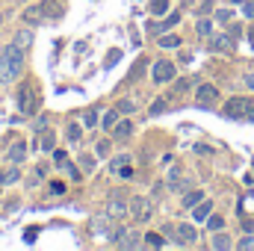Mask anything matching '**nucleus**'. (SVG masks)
I'll use <instances>...</instances> for the list:
<instances>
[{"mask_svg": "<svg viewBox=\"0 0 254 251\" xmlns=\"http://www.w3.org/2000/svg\"><path fill=\"white\" fill-rule=\"evenodd\" d=\"M151 77H154V83H172L175 77H178V68H175V63H169V60H157L154 63V68H151Z\"/></svg>", "mask_w": 254, "mask_h": 251, "instance_id": "7ed1b4c3", "label": "nucleus"}, {"mask_svg": "<svg viewBox=\"0 0 254 251\" xmlns=\"http://www.w3.org/2000/svg\"><path fill=\"white\" fill-rule=\"evenodd\" d=\"M198 201H204V192H201V189H192V192L184 195V207H187V210H192Z\"/></svg>", "mask_w": 254, "mask_h": 251, "instance_id": "412c9836", "label": "nucleus"}, {"mask_svg": "<svg viewBox=\"0 0 254 251\" xmlns=\"http://www.w3.org/2000/svg\"><path fill=\"white\" fill-rule=\"evenodd\" d=\"M178 21H181V15H178V12H169V15H166V18H163L160 24H151L148 30H151L154 36H163V33H169V30H172V27H175Z\"/></svg>", "mask_w": 254, "mask_h": 251, "instance_id": "1a4fd4ad", "label": "nucleus"}, {"mask_svg": "<svg viewBox=\"0 0 254 251\" xmlns=\"http://www.w3.org/2000/svg\"><path fill=\"white\" fill-rule=\"evenodd\" d=\"M127 213H130V207H127L122 198H110V204H107V216H110L113 222H122Z\"/></svg>", "mask_w": 254, "mask_h": 251, "instance_id": "6e6552de", "label": "nucleus"}, {"mask_svg": "<svg viewBox=\"0 0 254 251\" xmlns=\"http://www.w3.org/2000/svg\"><path fill=\"white\" fill-rule=\"evenodd\" d=\"M0 21H3V18H0Z\"/></svg>", "mask_w": 254, "mask_h": 251, "instance_id": "5fc2aeb1", "label": "nucleus"}, {"mask_svg": "<svg viewBox=\"0 0 254 251\" xmlns=\"http://www.w3.org/2000/svg\"><path fill=\"white\" fill-rule=\"evenodd\" d=\"M54 160H57V163L63 166L65 160H68V154H65V151H54Z\"/></svg>", "mask_w": 254, "mask_h": 251, "instance_id": "a18cd8bd", "label": "nucleus"}, {"mask_svg": "<svg viewBox=\"0 0 254 251\" xmlns=\"http://www.w3.org/2000/svg\"><path fill=\"white\" fill-rule=\"evenodd\" d=\"M249 36H252V42H254V27H252V33H249Z\"/></svg>", "mask_w": 254, "mask_h": 251, "instance_id": "603ef678", "label": "nucleus"}, {"mask_svg": "<svg viewBox=\"0 0 254 251\" xmlns=\"http://www.w3.org/2000/svg\"><path fill=\"white\" fill-rule=\"evenodd\" d=\"M130 216H133L139 225H145V222L154 216V204H151L148 198H133V201H130Z\"/></svg>", "mask_w": 254, "mask_h": 251, "instance_id": "20e7f679", "label": "nucleus"}, {"mask_svg": "<svg viewBox=\"0 0 254 251\" xmlns=\"http://www.w3.org/2000/svg\"><path fill=\"white\" fill-rule=\"evenodd\" d=\"M80 133H83L80 125H68V139H71V142H80Z\"/></svg>", "mask_w": 254, "mask_h": 251, "instance_id": "4c0bfd02", "label": "nucleus"}, {"mask_svg": "<svg viewBox=\"0 0 254 251\" xmlns=\"http://www.w3.org/2000/svg\"><path fill=\"white\" fill-rule=\"evenodd\" d=\"M63 192H65L63 181H51V195H63Z\"/></svg>", "mask_w": 254, "mask_h": 251, "instance_id": "58836bf2", "label": "nucleus"}, {"mask_svg": "<svg viewBox=\"0 0 254 251\" xmlns=\"http://www.w3.org/2000/svg\"><path fill=\"white\" fill-rule=\"evenodd\" d=\"M240 249H243V251L254 249V237H243V240H240Z\"/></svg>", "mask_w": 254, "mask_h": 251, "instance_id": "79ce46f5", "label": "nucleus"}, {"mask_svg": "<svg viewBox=\"0 0 254 251\" xmlns=\"http://www.w3.org/2000/svg\"><path fill=\"white\" fill-rule=\"evenodd\" d=\"M160 48H166V51H172V48H181V39L178 36H160Z\"/></svg>", "mask_w": 254, "mask_h": 251, "instance_id": "a878e982", "label": "nucleus"}, {"mask_svg": "<svg viewBox=\"0 0 254 251\" xmlns=\"http://www.w3.org/2000/svg\"><path fill=\"white\" fill-rule=\"evenodd\" d=\"M139 243H142V237L136 234V231H127V237H125V243L119 246V249H139Z\"/></svg>", "mask_w": 254, "mask_h": 251, "instance_id": "b1692460", "label": "nucleus"}, {"mask_svg": "<svg viewBox=\"0 0 254 251\" xmlns=\"http://www.w3.org/2000/svg\"><path fill=\"white\" fill-rule=\"evenodd\" d=\"M213 249H219V251H225V249H231V240L222 234V231H216V237H213Z\"/></svg>", "mask_w": 254, "mask_h": 251, "instance_id": "bb28decb", "label": "nucleus"}, {"mask_svg": "<svg viewBox=\"0 0 254 251\" xmlns=\"http://www.w3.org/2000/svg\"><path fill=\"white\" fill-rule=\"evenodd\" d=\"M237 48V42H234V36L228 33H219V36H210V51H216V54H231Z\"/></svg>", "mask_w": 254, "mask_h": 251, "instance_id": "423d86ee", "label": "nucleus"}, {"mask_svg": "<svg viewBox=\"0 0 254 251\" xmlns=\"http://www.w3.org/2000/svg\"><path fill=\"white\" fill-rule=\"evenodd\" d=\"M15 45H18L21 51L30 48V45H33V33H30V30H18V33H15Z\"/></svg>", "mask_w": 254, "mask_h": 251, "instance_id": "aec40b11", "label": "nucleus"}, {"mask_svg": "<svg viewBox=\"0 0 254 251\" xmlns=\"http://www.w3.org/2000/svg\"><path fill=\"white\" fill-rule=\"evenodd\" d=\"M119 60H122V51H113V54H110V60H107V65L119 63Z\"/></svg>", "mask_w": 254, "mask_h": 251, "instance_id": "de8ad7c7", "label": "nucleus"}, {"mask_svg": "<svg viewBox=\"0 0 254 251\" xmlns=\"http://www.w3.org/2000/svg\"><path fill=\"white\" fill-rule=\"evenodd\" d=\"M151 15H154V18L169 15V0H151Z\"/></svg>", "mask_w": 254, "mask_h": 251, "instance_id": "4be33fe9", "label": "nucleus"}, {"mask_svg": "<svg viewBox=\"0 0 254 251\" xmlns=\"http://www.w3.org/2000/svg\"><path fill=\"white\" fill-rule=\"evenodd\" d=\"M98 154L104 157V154H110V139H104V142H98Z\"/></svg>", "mask_w": 254, "mask_h": 251, "instance_id": "37998d69", "label": "nucleus"}, {"mask_svg": "<svg viewBox=\"0 0 254 251\" xmlns=\"http://www.w3.org/2000/svg\"><path fill=\"white\" fill-rule=\"evenodd\" d=\"M18 110H21V113H33V110H36V98H33L30 83H24V86L18 89Z\"/></svg>", "mask_w": 254, "mask_h": 251, "instance_id": "0eeeda50", "label": "nucleus"}, {"mask_svg": "<svg viewBox=\"0 0 254 251\" xmlns=\"http://www.w3.org/2000/svg\"><path fill=\"white\" fill-rule=\"evenodd\" d=\"M63 169L68 172V178H71V181H80V178H83V175H80V169H77L74 163H68V160L63 163Z\"/></svg>", "mask_w": 254, "mask_h": 251, "instance_id": "72a5a7b5", "label": "nucleus"}, {"mask_svg": "<svg viewBox=\"0 0 254 251\" xmlns=\"http://www.w3.org/2000/svg\"><path fill=\"white\" fill-rule=\"evenodd\" d=\"M246 89H254V71L246 74Z\"/></svg>", "mask_w": 254, "mask_h": 251, "instance_id": "09e8293b", "label": "nucleus"}, {"mask_svg": "<svg viewBox=\"0 0 254 251\" xmlns=\"http://www.w3.org/2000/svg\"><path fill=\"white\" fill-rule=\"evenodd\" d=\"M42 9H45V15H51V18H60V15H63V3H60V0L42 3Z\"/></svg>", "mask_w": 254, "mask_h": 251, "instance_id": "5701e85b", "label": "nucleus"}, {"mask_svg": "<svg viewBox=\"0 0 254 251\" xmlns=\"http://www.w3.org/2000/svg\"><path fill=\"white\" fill-rule=\"evenodd\" d=\"M83 125H86V127H95V125H98V113H95V110H89V113L83 116Z\"/></svg>", "mask_w": 254, "mask_h": 251, "instance_id": "e433bc0d", "label": "nucleus"}, {"mask_svg": "<svg viewBox=\"0 0 254 251\" xmlns=\"http://www.w3.org/2000/svg\"><path fill=\"white\" fill-rule=\"evenodd\" d=\"M145 243H148L151 249H163V246H166V240H163L160 234H145Z\"/></svg>", "mask_w": 254, "mask_h": 251, "instance_id": "7c9ffc66", "label": "nucleus"}, {"mask_svg": "<svg viewBox=\"0 0 254 251\" xmlns=\"http://www.w3.org/2000/svg\"><path fill=\"white\" fill-rule=\"evenodd\" d=\"M246 122H254V104H252V110H249V116H246Z\"/></svg>", "mask_w": 254, "mask_h": 251, "instance_id": "3c124183", "label": "nucleus"}, {"mask_svg": "<svg viewBox=\"0 0 254 251\" xmlns=\"http://www.w3.org/2000/svg\"><path fill=\"white\" fill-rule=\"evenodd\" d=\"M24 71V54L18 45L0 48V83H15Z\"/></svg>", "mask_w": 254, "mask_h": 251, "instance_id": "f257e3e1", "label": "nucleus"}, {"mask_svg": "<svg viewBox=\"0 0 254 251\" xmlns=\"http://www.w3.org/2000/svg\"><path fill=\"white\" fill-rule=\"evenodd\" d=\"M166 187L175 189V192H181V189H184V172H181L178 166H172V169H169V181H166Z\"/></svg>", "mask_w": 254, "mask_h": 251, "instance_id": "dca6fc26", "label": "nucleus"}, {"mask_svg": "<svg viewBox=\"0 0 254 251\" xmlns=\"http://www.w3.org/2000/svg\"><path fill=\"white\" fill-rule=\"evenodd\" d=\"M39 148H42V151H48V154L54 151V133H51V130H45V136H42V142H39Z\"/></svg>", "mask_w": 254, "mask_h": 251, "instance_id": "c85d7f7f", "label": "nucleus"}, {"mask_svg": "<svg viewBox=\"0 0 254 251\" xmlns=\"http://www.w3.org/2000/svg\"><path fill=\"white\" fill-rule=\"evenodd\" d=\"M210 213H213V201H207V198H204V201H198V204L192 207V219H195V222H207V216H210Z\"/></svg>", "mask_w": 254, "mask_h": 251, "instance_id": "4468645a", "label": "nucleus"}, {"mask_svg": "<svg viewBox=\"0 0 254 251\" xmlns=\"http://www.w3.org/2000/svg\"><path fill=\"white\" fill-rule=\"evenodd\" d=\"M216 21H231V12H228V9H219V12H216Z\"/></svg>", "mask_w": 254, "mask_h": 251, "instance_id": "c03bdc74", "label": "nucleus"}, {"mask_svg": "<svg viewBox=\"0 0 254 251\" xmlns=\"http://www.w3.org/2000/svg\"><path fill=\"white\" fill-rule=\"evenodd\" d=\"M18 178H21V166H18V163H12L6 172H0V187H9V184H15Z\"/></svg>", "mask_w": 254, "mask_h": 251, "instance_id": "f3484780", "label": "nucleus"}, {"mask_svg": "<svg viewBox=\"0 0 254 251\" xmlns=\"http://www.w3.org/2000/svg\"><path fill=\"white\" fill-rule=\"evenodd\" d=\"M110 133H113L116 139H127V136L133 133V122H130V119H119V122L113 125V130H110Z\"/></svg>", "mask_w": 254, "mask_h": 251, "instance_id": "2eb2a0df", "label": "nucleus"}, {"mask_svg": "<svg viewBox=\"0 0 254 251\" xmlns=\"http://www.w3.org/2000/svg\"><path fill=\"white\" fill-rule=\"evenodd\" d=\"M216 101H219V89L213 83H201L198 92H195V104L198 107H213Z\"/></svg>", "mask_w": 254, "mask_h": 251, "instance_id": "39448f33", "label": "nucleus"}, {"mask_svg": "<svg viewBox=\"0 0 254 251\" xmlns=\"http://www.w3.org/2000/svg\"><path fill=\"white\" fill-rule=\"evenodd\" d=\"M207 228L210 231H222L225 228V219L222 216H207Z\"/></svg>", "mask_w": 254, "mask_h": 251, "instance_id": "473e14b6", "label": "nucleus"}, {"mask_svg": "<svg viewBox=\"0 0 254 251\" xmlns=\"http://www.w3.org/2000/svg\"><path fill=\"white\" fill-rule=\"evenodd\" d=\"M92 234H98V237H110V228H113V219L107 216V213H101V216H95L92 219Z\"/></svg>", "mask_w": 254, "mask_h": 251, "instance_id": "9d476101", "label": "nucleus"}, {"mask_svg": "<svg viewBox=\"0 0 254 251\" xmlns=\"http://www.w3.org/2000/svg\"><path fill=\"white\" fill-rule=\"evenodd\" d=\"M45 18H48V15H45V9H42V6H30V9H24V12H21V21H24V24H42Z\"/></svg>", "mask_w": 254, "mask_h": 251, "instance_id": "f8f14e48", "label": "nucleus"}, {"mask_svg": "<svg viewBox=\"0 0 254 251\" xmlns=\"http://www.w3.org/2000/svg\"><path fill=\"white\" fill-rule=\"evenodd\" d=\"M243 12H246V18H254V0H246L243 3Z\"/></svg>", "mask_w": 254, "mask_h": 251, "instance_id": "a19ab883", "label": "nucleus"}, {"mask_svg": "<svg viewBox=\"0 0 254 251\" xmlns=\"http://www.w3.org/2000/svg\"><path fill=\"white\" fill-rule=\"evenodd\" d=\"M119 113H122V116H130V113H136V101H130V98L119 101Z\"/></svg>", "mask_w": 254, "mask_h": 251, "instance_id": "2f4dec72", "label": "nucleus"}, {"mask_svg": "<svg viewBox=\"0 0 254 251\" xmlns=\"http://www.w3.org/2000/svg\"><path fill=\"white\" fill-rule=\"evenodd\" d=\"M195 33H198V36H204V39H207V36H213V21L201 18V21L195 24Z\"/></svg>", "mask_w": 254, "mask_h": 251, "instance_id": "393cba45", "label": "nucleus"}, {"mask_svg": "<svg viewBox=\"0 0 254 251\" xmlns=\"http://www.w3.org/2000/svg\"><path fill=\"white\" fill-rule=\"evenodd\" d=\"M24 157H27V142L24 139L12 142L9 145V163H24Z\"/></svg>", "mask_w": 254, "mask_h": 251, "instance_id": "ddd939ff", "label": "nucleus"}, {"mask_svg": "<svg viewBox=\"0 0 254 251\" xmlns=\"http://www.w3.org/2000/svg\"><path fill=\"white\" fill-rule=\"evenodd\" d=\"M119 119H122V113H119V107H116V110H110V113L104 116V122H101V125L107 127V130H113V125H116Z\"/></svg>", "mask_w": 254, "mask_h": 251, "instance_id": "cd10ccee", "label": "nucleus"}, {"mask_svg": "<svg viewBox=\"0 0 254 251\" xmlns=\"http://www.w3.org/2000/svg\"><path fill=\"white\" fill-rule=\"evenodd\" d=\"M125 166H130V154H119V157H113L110 160V172L116 175V172H122Z\"/></svg>", "mask_w": 254, "mask_h": 251, "instance_id": "6ab92c4d", "label": "nucleus"}, {"mask_svg": "<svg viewBox=\"0 0 254 251\" xmlns=\"http://www.w3.org/2000/svg\"><path fill=\"white\" fill-rule=\"evenodd\" d=\"M166 110H169V104H166V101H163V98H160V101H154V104H151V116H160V113H166Z\"/></svg>", "mask_w": 254, "mask_h": 251, "instance_id": "c9c22d12", "label": "nucleus"}, {"mask_svg": "<svg viewBox=\"0 0 254 251\" xmlns=\"http://www.w3.org/2000/svg\"><path fill=\"white\" fill-rule=\"evenodd\" d=\"M228 33H231V36H234V39H237V36H240V33H243V27H240V24H231V27H228Z\"/></svg>", "mask_w": 254, "mask_h": 251, "instance_id": "49530a36", "label": "nucleus"}, {"mask_svg": "<svg viewBox=\"0 0 254 251\" xmlns=\"http://www.w3.org/2000/svg\"><path fill=\"white\" fill-rule=\"evenodd\" d=\"M119 175H122V178H133V166H125V169H122Z\"/></svg>", "mask_w": 254, "mask_h": 251, "instance_id": "8fccbe9b", "label": "nucleus"}, {"mask_svg": "<svg viewBox=\"0 0 254 251\" xmlns=\"http://www.w3.org/2000/svg\"><path fill=\"white\" fill-rule=\"evenodd\" d=\"M190 86H192V80H190V77H184V80H178V83H175V92H172V95H184Z\"/></svg>", "mask_w": 254, "mask_h": 251, "instance_id": "f704fd0d", "label": "nucleus"}, {"mask_svg": "<svg viewBox=\"0 0 254 251\" xmlns=\"http://www.w3.org/2000/svg\"><path fill=\"white\" fill-rule=\"evenodd\" d=\"M36 237H39V231H36V228H27V231H24V240H27L30 246L36 243Z\"/></svg>", "mask_w": 254, "mask_h": 251, "instance_id": "ea45409f", "label": "nucleus"}, {"mask_svg": "<svg viewBox=\"0 0 254 251\" xmlns=\"http://www.w3.org/2000/svg\"><path fill=\"white\" fill-rule=\"evenodd\" d=\"M175 234H178V237H175V243H178V246H192V243L198 240V234H195V228H192V225H178V228H175Z\"/></svg>", "mask_w": 254, "mask_h": 251, "instance_id": "9b49d317", "label": "nucleus"}, {"mask_svg": "<svg viewBox=\"0 0 254 251\" xmlns=\"http://www.w3.org/2000/svg\"><path fill=\"white\" fill-rule=\"evenodd\" d=\"M249 110H252V98H246V95H240V98H231L228 104H225V119H246L249 116Z\"/></svg>", "mask_w": 254, "mask_h": 251, "instance_id": "f03ea898", "label": "nucleus"}, {"mask_svg": "<svg viewBox=\"0 0 254 251\" xmlns=\"http://www.w3.org/2000/svg\"><path fill=\"white\" fill-rule=\"evenodd\" d=\"M127 231H130V228H125V225H113V228H110V243H113V246H122L125 237H127Z\"/></svg>", "mask_w": 254, "mask_h": 251, "instance_id": "a211bd4d", "label": "nucleus"}, {"mask_svg": "<svg viewBox=\"0 0 254 251\" xmlns=\"http://www.w3.org/2000/svg\"><path fill=\"white\" fill-rule=\"evenodd\" d=\"M80 166H83V172H95V157L92 154H80Z\"/></svg>", "mask_w": 254, "mask_h": 251, "instance_id": "c756f323", "label": "nucleus"}, {"mask_svg": "<svg viewBox=\"0 0 254 251\" xmlns=\"http://www.w3.org/2000/svg\"><path fill=\"white\" fill-rule=\"evenodd\" d=\"M231 3H246V0H231Z\"/></svg>", "mask_w": 254, "mask_h": 251, "instance_id": "864d4df0", "label": "nucleus"}]
</instances>
